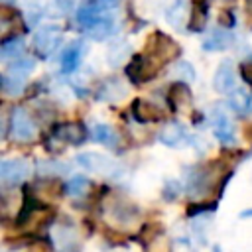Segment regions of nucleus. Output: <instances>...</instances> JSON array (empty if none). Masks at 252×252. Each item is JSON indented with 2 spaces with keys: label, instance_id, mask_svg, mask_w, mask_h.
<instances>
[{
  "label": "nucleus",
  "instance_id": "1",
  "mask_svg": "<svg viewBox=\"0 0 252 252\" xmlns=\"http://www.w3.org/2000/svg\"><path fill=\"white\" fill-rule=\"evenodd\" d=\"M77 22L96 41L110 37L114 30V18L108 14L106 6L100 0L85 2L77 12Z\"/></svg>",
  "mask_w": 252,
  "mask_h": 252
},
{
  "label": "nucleus",
  "instance_id": "21",
  "mask_svg": "<svg viewBox=\"0 0 252 252\" xmlns=\"http://www.w3.org/2000/svg\"><path fill=\"white\" fill-rule=\"evenodd\" d=\"M144 248H146V252H169V244L165 240H161V234L158 238H154L152 242H148Z\"/></svg>",
  "mask_w": 252,
  "mask_h": 252
},
{
  "label": "nucleus",
  "instance_id": "22",
  "mask_svg": "<svg viewBox=\"0 0 252 252\" xmlns=\"http://www.w3.org/2000/svg\"><path fill=\"white\" fill-rule=\"evenodd\" d=\"M238 71H240V77H242L248 85H252V59H250V61H242L240 67H238Z\"/></svg>",
  "mask_w": 252,
  "mask_h": 252
},
{
  "label": "nucleus",
  "instance_id": "4",
  "mask_svg": "<svg viewBox=\"0 0 252 252\" xmlns=\"http://www.w3.org/2000/svg\"><path fill=\"white\" fill-rule=\"evenodd\" d=\"M179 43L175 39H171L167 33L163 32H154L148 41H146V53L152 55L159 65H165L169 61H173L177 55H179Z\"/></svg>",
  "mask_w": 252,
  "mask_h": 252
},
{
  "label": "nucleus",
  "instance_id": "10",
  "mask_svg": "<svg viewBox=\"0 0 252 252\" xmlns=\"http://www.w3.org/2000/svg\"><path fill=\"white\" fill-rule=\"evenodd\" d=\"M211 126H213V132H215L217 140H220L222 144H232L234 142V126H232L228 114L224 112V108L217 106L211 112Z\"/></svg>",
  "mask_w": 252,
  "mask_h": 252
},
{
  "label": "nucleus",
  "instance_id": "18",
  "mask_svg": "<svg viewBox=\"0 0 252 252\" xmlns=\"http://www.w3.org/2000/svg\"><path fill=\"white\" fill-rule=\"evenodd\" d=\"M232 43V33L224 32V30H215L205 41H203V49L207 51H219V49H226Z\"/></svg>",
  "mask_w": 252,
  "mask_h": 252
},
{
  "label": "nucleus",
  "instance_id": "5",
  "mask_svg": "<svg viewBox=\"0 0 252 252\" xmlns=\"http://www.w3.org/2000/svg\"><path fill=\"white\" fill-rule=\"evenodd\" d=\"M8 132L18 142H32L37 134V128H35V122L32 120L30 112L22 106H16V108H12L10 118H8Z\"/></svg>",
  "mask_w": 252,
  "mask_h": 252
},
{
  "label": "nucleus",
  "instance_id": "6",
  "mask_svg": "<svg viewBox=\"0 0 252 252\" xmlns=\"http://www.w3.org/2000/svg\"><path fill=\"white\" fill-rule=\"evenodd\" d=\"M77 163L89 171H94V173H100V175H118L120 173V165L102 156V154H94V152H85V154H79L77 156Z\"/></svg>",
  "mask_w": 252,
  "mask_h": 252
},
{
  "label": "nucleus",
  "instance_id": "12",
  "mask_svg": "<svg viewBox=\"0 0 252 252\" xmlns=\"http://www.w3.org/2000/svg\"><path fill=\"white\" fill-rule=\"evenodd\" d=\"M108 213H110V217H112L116 222H120V224H132V222L138 219V209H136L130 201H126V199H122V197H112V199H110V203H108Z\"/></svg>",
  "mask_w": 252,
  "mask_h": 252
},
{
  "label": "nucleus",
  "instance_id": "14",
  "mask_svg": "<svg viewBox=\"0 0 252 252\" xmlns=\"http://www.w3.org/2000/svg\"><path fill=\"white\" fill-rule=\"evenodd\" d=\"M53 136L61 142H69V144H83L89 136L87 128L81 122H63L53 126Z\"/></svg>",
  "mask_w": 252,
  "mask_h": 252
},
{
  "label": "nucleus",
  "instance_id": "23",
  "mask_svg": "<svg viewBox=\"0 0 252 252\" xmlns=\"http://www.w3.org/2000/svg\"><path fill=\"white\" fill-rule=\"evenodd\" d=\"M240 217H242V219H250V217H252V209H246V211H242V213H240Z\"/></svg>",
  "mask_w": 252,
  "mask_h": 252
},
{
  "label": "nucleus",
  "instance_id": "2",
  "mask_svg": "<svg viewBox=\"0 0 252 252\" xmlns=\"http://www.w3.org/2000/svg\"><path fill=\"white\" fill-rule=\"evenodd\" d=\"M161 67H163V65H159L152 55H148V53L144 51V53L132 55V59L126 63L124 73H126V77H128L134 85H142V83L152 81V79L158 75V71H159Z\"/></svg>",
  "mask_w": 252,
  "mask_h": 252
},
{
  "label": "nucleus",
  "instance_id": "16",
  "mask_svg": "<svg viewBox=\"0 0 252 252\" xmlns=\"http://www.w3.org/2000/svg\"><path fill=\"white\" fill-rule=\"evenodd\" d=\"M169 102L173 106V110L183 108L185 104L191 102V89L187 87V83L183 81H175L169 89Z\"/></svg>",
  "mask_w": 252,
  "mask_h": 252
},
{
  "label": "nucleus",
  "instance_id": "11",
  "mask_svg": "<svg viewBox=\"0 0 252 252\" xmlns=\"http://www.w3.org/2000/svg\"><path fill=\"white\" fill-rule=\"evenodd\" d=\"M158 140L169 148H181L191 144V136L187 134L185 126H181L179 122H169L167 126H163L158 134Z\"/></svg>",
  "mask_w": 252,
  "mask_h": 252
},
{
  "label": "nucleus",
  "instance_id": "15",
  "mask_svg": "<svg viewBox=\"0 0 252 252\" xmlns=\"http://www.w3.org/2000/svg\"><path fill=\"white\" fill-rule=\"evenodd\" d=\"M205 24H207V4H205V0H193V8H191V14H189L187 28L191 32L199 33L201 30H205Z\"/></svg>",
  "mask_w": 252,
  "mask_h": 252
},
{
  "label": "nucleus",
  "instance_id": "19",
  "mask_svg": "<svg viewBox=\"0 0 252 252\" xmlns=\"http://www.w3.org/2000/svg\"><path fill=\"white\" fill-rule=\"evenodd\" d=\"M89 185L91 181L85 177V175H75L73 179H69L65 185H63V191L67 195H73V197H83L87 191H89Z\"/></svg>",
  "mask_w": 252,
  "mask_h": 252
},
{
  "label": "nucleus",
  "instance_id": "17",
  "mask_svg": "<svg viewBox=\"0 0 252 252\" xmlns=\"http://www.w3.org/2000/svg\"><path fill=\"white\" fill-rule=\"evenodd\" d=\"M91 138L98 144H104L108 148H116L118 146V134L112 126L108 124H94L91 128Z\"/></svg>",
  "mask_w": 252,
  "mask_h": 252
},
{
  "label": "nucleus",
  "instance_id": "8",
  "mask_svg": "<svg viewBox=\"0 0 252 252\" xmlns=\"http://www.w3.org/2000/svg\"><path fill=\"white\" fill-rule=\"evenodd\" d=\"M213 87L217 93L220 94H230L236 91V69H234V63L224 59L217 71H215V77H213Z\"/></svg>",
  "mask_w": 252,
  "mask_h": 252
},
{
  "label": "nucleus",
  "instance_id": "3",
  "mask_svg": "<svg viewBox=\"0 0 252 252\" xmlns=\"http://www.w3.org/2000/svg\"><path fill=\"white\" fill-rule=\"evenodd\" d=\"M61 41H63V30L59 26H55V24H47V26H41L33 33V37H32V49L35 51L37 57L47 59V57H51L57 51V47L61 45Z\"/></svg>",
  "mask_w": 252,
  "mask_h": 252
},
{
  "label": "nucleus",
  "instance_id": "7",
  "mask_svg": "<svg viewBox=\"0 0 252 252\" xmlns=\"http://www.w3.org/2000/svg\"><path fill=\"white\" fill-rule=\"evenodd\" d=\"M30 175V163L26 159L14 158V159H2L0 163V179L2 183L8 185H18Z\"/></svg>",
  "mask_w": 252,
  "mask_h": 252
},
{
  "label": "nucleus",
  "instance_id": "9",
  "mask_svg": "<svg viewBox=\"0 0 252 252\" xmlns=\"http://www.w3.org/2000/svg\"><path fill=\"white\" fill-rule=\"evenodd\" d=\"M83 53H85V41L83 39H73L67 47H63L61 57H59L61 73L69 75V73L77 71L79 65H81V59H83Z\"/></svg>",
  "mask_w": 252,
  "mask_h": 252
},
{
  "label": "nucleus",
  "instance_id": "25",
  "mask_svg": "<svg viewBox=\"0 0 252 252\" xmlns=\"http://www.w3.org/2000/svg\"><path fill=\"white\" fill-rule=\"evenodd\" d=\"M213 252H220V250H219V248H213Z\"/></svg>",
  "mask_w": 252,
  "mask_h": 252
},
{
  "label": "nucleus",
  "instance_id": "20",
  "mask_svg": "<svg viewBox=\"0 0 252 252\" xmlns=\"http://www.w3.org/2000/svg\"><path fill=\"white\" fill-rule=\"evenodd\" d=\"M22 51H24V39L22 37H10V39H4L2 41V49H0V53H2V57L4 59H8V57H20L22 55Z\"/></svg>",
  "mask_w": 252,
  "mask_h": 252
},
{
  "label": "nucleus",
  "instance_id": "13",
  "mask_svg": "<svg viewBox=\"0 0 252 252\" xmlns=\"http://www.w3.org/2000/svg\"><path fill=\"white\" fill-rule=\"evenodd\" d=\"M130 112L136 118V122H140V124H150V122H158L163 118V112L156 104H152L150 100H144V98H134L130 104Z\"/></svg>",
  "mask_w": 252,
  "mask_h": 252
},
{
  "label": "nucleus",
  "instance_id": "24",
  "mask_svg": "<svg viewBox=\"0 0 252 252\" xmlns=\"http://www.w3.org/2000/svg\"><path fill=\"white\" fill-rule=\"evenodd\" d=\"M104 2H106V4H110V2H116V0H104Z\"/></svg>",
  "mask_w": 252,
  "mask_h": 252
}]
</instances>
